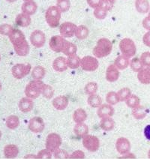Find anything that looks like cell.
I'll return each mask as SVG.
<instances>
[{
    "instance_id": "6da1fadb",
    "label": "cell",
    "mask_w": 150,
    "mask_h": 159,
    "mask_svg": "<svg viewBox=\"0 0 150 159\" xmlns=\"http://www.w3.org/2000/svg\"><path fill=\"white\" fill-rule=\"evenodd\" d=\"M8 38L17 56L26 57L30 53V44L26 39V36L21 30L14 29L8 35Z\"/></svg>"
},
{
    "instance_id": "7a4b0ae2",
    "label": "cell",
    "mask_w": 150,
    "mask_h": 159,
    "mask_svg": "<svg viewBox=\"0 0 150 159\" xmlns=\"http://www.w3.org/2000/svg\"><path fill=\"white\" fill-rule=\"evenodd\" d=\"M113 50V44L106 38H102L97 41L96 45L93 50V56L97 59L108 57Z\"/></svg>"
},
{
    "instance_id": "3957f363",
    "label": "cell",
    "mask_w": 150,
    "mask_h": 159,
    "mask_svg": "<svg viewBox=\"0 0 150 159\" xmlns=\"http://www.w3.org/2000/svg\"><path fill=\"white\" fill-rule=\"evenodd\" d=\"M62 12L57 5H52L47 9L45 12V20L51 28H57L60 25Z\"/></svg>"
},
{
    "instance_id": "277c9868",
    "label": "cell",
    "mask_w": 150,
    "mask_h": 159,
    "mask_svg": "<svg viewBox=\"0 0 150 159\" xmlns=\"http://www.w3.org/2000/svg\"><path fill=\"white\" fill-rule=\"evenodd\" d=\"M44 84L42 80H31L25 88V95L33 100L38 98L41 95Z\"/></svg>"
},
{
    "instance_id": "5b68a950",
    "label": "cell",
    "mask_w": 150,
    "mask_h": 159,
    "mask_svg": "<svg viewBox=\"0 0 150 159\" xmlns=\"http://www.w3.org/2000/svg\"><path fill=\"white\" fill-rule=\"evenodd\" d=\"M119 50L121 53L124 57L131 59L134 57L137 53V47L134 41L132 39L125 38L119 42Z\"/></svg>"
},
{
    "instance_id": "8992f818",
    "label": "cell",
    "mask_w": 150,
    "mask_h": 159,
    "mask_svg": "<svg viewBox=\"0 0 150 159\" xmlns=\"http://www.w3.org/2000/svg\"><path fill=\"white\" fill-rule=\"evenodd\" d=\"M62 137L57 133H50L49 134L46 138V141H45V147L46 149L53 153L57 149L60 148L62 146Z\"/></svg>"
},
{
    "instance_id": "52a82bcc",
    "label": "cell",
    "mask_w": 150,
    "mask_h": 159,
    "mask_svg": "<svg viewBox=\"0 0 150 159\" xmlns=\"http://www.w3.org/2000/svg\"><path fill=\"white\" fill-rule=\"evenodd\" d=\"M32 71V66L30 64L18 63L14 65L11 68V74L14 78L21 80L30 75Z\"/></svg>"
},
{
    "instance_id": "ba28073f",
    "label": "cell",
    "mask_w": 150,
    "mask_h": 159,
    "mask_svg": "<svg viewBox=\"0 0 150 159\" xmlns=\"http://www.w3.org/2000/svg\"><path fill=\"white\" fill-rule=\"evenodd\" d=\"M82 143L83 146L86 149L90 152H95L99 149L100 147V140L98 137L95 135L88 134L83 137Z\"/></svg>"
},
{
    "instance_id": "9c48e42d",
    "label": "cell",
    "mask_w": 150,
    "mask_h": 159,
    "mask_svg": "<svg viewBox=\"0 0 150 159\" xmlns=\"http://www.w3.org/2000/svg\"><path fill=\"white\" fill-rule=\"evenodd\" d=\"M80 67L83 70L87 72L96 71L99 67V62L96 57L92 56H86L80 61Z\"/></svg>"
},
{
    "instance_id": "30bf717a",
    "label": "cell",
    "mask_w": 150,
    "mask_h": 159,
    "mask_svg": "<svg viewBox=\"0 0 150 159\" xmlns=\"http://www.w3.org/2000/svg\"><path fill=\"white\" fill-rule=\"evenodd\" d=\"M67 40L63 38L62 35H53L50 39L49 46L55 53H62V50Z\"/></svg>"
},
{
    "instance_id": "8fae6325",
    "label": "cell",
    "mask_w": 150,
    "mask_h": 159,
    "mask_svg": "<svg viewBox=\"0 0 150 159\" xmlns=\"http://www.w3.org/2000/svg\"><path fill=\"white\" fill-rule=\"evenodd\" d=\"M30 42L35 48H41L44 46L46 42V35L41 30H34L30 35Z\"/></svg>"
},
{
    "instance_id": "7c38bea8",
    "label": "cell",
    "mask_w": 150,
    "mask_h": 159,
    "mask_svg": "<svg viewBox=\"0 0 150 159\" xmlns=\"http://www.w3.org/2000/svg\"><path fill=\"white\" fill-rule=\"evenodd\" d=\"M28 128L34 134H41L45 129V122L41 117L34 116L29 121Z\"/></svg>"
},
{
    "instance_id": "4fadbf2b",
    "label": "cell",
    "mask_w": 150,
    "mask_h": 159,
    "mask_svg": "<svg viewBox=\"0 0 150 159\" xmlns=\"http://www.w3.org/2000/svg\"><path fill=\"white\" fill-rule=\"evenodd\" d=\"M77 26L74 23L64 22L59 25V33L65 39L72 38L75 35Z\"/></svg>"
},
{
    "instance_id": "5bb4252c",
    "label": "cell",
    "mask_w": 150,
    "mask_h": 159,
    "mask_svg": "<svg viewBox=\"0 0 150 159\" xmlns=\"http://www.w3.org/2000/svg\"><path fill=\"white\" fill-rule=\"evenodd\" d=\"M131 148V142L126 137H119L116 141V149L121 155L130 152Z\"/></svg>"
},
{
    "instance_id": "9a60e30c",
    "label": "cell",
    "mask_w": 150,
    "mask_h": 159,
    "mask_svg": "<svg viewBox=\"0 0 150 159\" xmlns=\"http://www.w3.org/2000/svg\"><path fill=\"white\" fill-rule=\"evenodd\" d=\"M52 105L57 111H64L69 105V99L66 95H59L52 101Z\"/></svg>"
},
{
    "instance_id": "2e32d148",
    "label": "cell",
    "mask_w": 150,
    "mask_h": 159,
    "mask_svg": "<svg viewBox=\"0 0 150 159\" xmlns=\"http://www.w3.org/2000/svg\"><path fill=\"white\" fill-rule=\"evenodd\" d=\"M115 110L113 106L108 104H102L97 110V115L100 119L105 117H112L114 115Z\"/></svg>"
},
{
    "instance_id": "e0dca14e",
    "label": "cell",
    "mask_w": 150,
    "mask_h": 159,
    "mask_svg": "<svg viewBox=\"0 0 150 159\" xmlns=\"http://www.w3.org/2000/svg\"><path fill=\"white\" fill-rule=\"evenodd\" d=\"M18 107H19L20 111L22 113H30L34 107L33 99L30 98L26 96L22 98L18 103Z\"/></svg>"
},
{
    "instance_id": "ac0fdd59",
    "label": "cell",
    "mask_w": 150,
    "mask_h": 159,
    "mask_svg": "<svg viewBox=\"0 0 150 159\" xmlns=\"http://www.w3.org/2000/svg\"><path fill=\"white\" fill-rule=\"evenodd\" d=\"M119 75H120L119 70L114 65H111L107 67L106 70L105 77L108 82L114 83L117 81L119 78Z\"/></svg>"
},
{
    "instance_id": "d6986e66",
    "label": "cell",
    "mask_w": 150,
    "mask_h": 159,
    "mask_svg": "<svg viewBox=\"0 0 150 159\" xmlns=\"http://www.w3.org/2000/svg\"><path fill=\"white\" fill-rule=\"evenodd\" d=\"M53 68L57 72H64L68 68L67 64V58L59 57L56 58L53 62Z\"/></svg>"
},
{
    "instance_id": "ffe728a7",
    "label": "cell",
    "mask_w": 150,
    "mask_h": 159,
    "mask_svg": "<svg viewBox=\"0 0 150 159\" xmlns=\"http://www.w3.org/2000/svg\"><path fill=\"white\" fill-rule=\"evenodd\" d=\"M3 153H4V156L6 158H15L19 154V149L14 144H8L4 147Z\"/></svg>"
},
{
    "instance_id": "44dd1931",
    "label": "cell",
    "mask_w": 150,
    "mask_h": 159,
    "mask_svg": "<svg viewBox=\"0 0 150 159\" xmlns=\"http://www.w3.org/2000/svg\"><path fill=\"white\" fill-rule=\"evenodd\" d=\"M21 10L23 13L32 16L36 13L38 10V5L35 2H25L21 6Z\"/></svg>"
},
{
    "instance_id": "7402d4cb",
    "label": "cell",
    "mask_w": 150,
    "mask_h": 159,
    "mask_svg": "<svg viewBox=\"0 0 150 159\" xmlns=\"http://www.w3.org/2000/svg\"><path fill=\"white\" fill-rule=\"evenodd\" d=\"M15 23L18 26L23 27V28L29 26L32 23L31 16L22 12V13L17 15V17L15 18Z\"/></svg>"
},
{
    "instance_id": "603a6c76",
    "label": "cell",
    "mask_w": 150,
    "mask_h": 159,
    "mask_svg": "<svg viewBox=\"0 0 150 159\" xmlns=\"http://www.w3.org/2000/svg\"><path fill=\"white\" fill-rule=\"evenodd\" d=\"M89 126L85 122L83 123H76L74 127V133L79 138L83 137L89 134Z\"/></svg>"
},
{
    "instance_id": "cb8c5ba5",
    "label": "cell",
    "mask_w": 150,
    "mask_h": 159,
    "mask_svg": "<svg viewBox=\"0 0 150 159\" xmlns=\"http://www.w3.org/2000/svg\"><path fill=\"white\" fill-rule=\"evenodd\" d=\"M115 121L112 117H105V118L101 119L100 127L103 131L108 132L111 131L115 128Z\"/></svg>"
},
{
    "instance_id": "d4e9b609",
    "label": "cell",
    "mask_w": 150,
    "mask_h": 159,
    "mask_svg": "<svg viewBox=\"0 0 150 159\" xmlns=\"http://www.w3.org/2000/svg\"><path fill=\"white\" fill-rule=\"evenodd\" d=\"M87 113L83 108H77L73 113V120L75 123H83L87 119Z\"/></svg>"
},
{
    "instance_id": "484cf974",
    "label": "cell",
    "mask_w": 150,
    "mask_h": 159,
    "mask_svg": "<svg viewBox=\"0 0 150 159\" xmlns=\"http://www.w3.org/2000/svg\"><path fill=\"white\" fill-rule=\"evenodd\" d=\"M135 8L140 14H147L150 11V5L148 0H135Z\"/></svg>"
},
{
    "instance_id": "4316f807",
    "label": "cell",
    "mask_w": 150,
    "mask_h": 159,
    "mask_svg": "<svg viewBox=\"0 0 150 159\" xmlns=\"http://www.w3.org/2000/svg\"><path fill=\"white\" fill-rule=\"evenodd\" d=\"M130 64V59L128 58L121 55L116 58L114 61V66L116 67L119 71L126 69Z\"/></svg>"
},
{
    "instance_id": "83f0119b",
    "label": "cell",
    "mask_w": 150,
    "mask_h": 159,
    "mask_svg": "<svg viewBox=\"0 0 150 159\" xmlns=\"http://www.w3.org/2000/svg\"><path fill=\"white\" fill-rule=\"evenodd\" d=\"M46 69L41 66H35L31 71V75L33 80H42L46 75Z\"/></svg>"
},
{
    "instance_id": "f1b7e54d",
    "label": "cell",
    "mask_w": 150,
    "mask_h": 159,
    "mask_svg": "<svg viewBox=\"0 0 150 159\" xmlns=\"http://www.w3.org/2000/svg\"><path fill=\"white\" fill-rule=\"evenodd\" d=\"M20 119L17 116L11 115L7 117L5 120V125L11 130H15L20 126Z\"/></svg>"
},
{
    "instance_id": "f546056e",
    "label": "cell",
    "mask_w": 150,
    "mask_h": 159,
    "mask_svg": "<svg viewBox=\"0 0 150 159\" xmlns=\"http://www.w3.org/2000/svg\"><path fill=\"white\" fill-rule=\"evenodd\" d=\"M77 45L67 41L66 44L64 47V49H63L62 50V53L65 54L67 57H73V56L77 55Z\"/></svg>"
},
{
    "instance_id": "4dcf8cb0",
    "label": "cell",
    "mask_w": 150,
    "mask_h": 159,
    "mask_svg": "<svg viewBox=\"0 0 150 159\" xmlns=\"http://www.w3.org/2000/svg\"><path fill=\"white\" fill-rule=\"evenodd\" d=\"M87 104L93 108H98L102 104V97L97 94H93L88 96Z\"/></svg>"
},
{
    "instance_id": "1f68e13d",
    "label": "cell",
    "mask_w": 150,
    "mask_h": 159,
    "mask_svg": "<svg viewBox=\"0 0 150 159\" xmlns=\"http://www.w3.org/2000/svg\"><path fill=\"white\" fill-rule=\"evenodd\" d=\"M89 35V30L87 26L84 25H80L77 26L75 32V37L79 40H84L87 39Z\"/></svg>"
},
{
    "instance_id": "d6a6232c",
    "label": "cell",
    "mask_w": 150,
    "mask_h": 159,
    "mask_svg": "<svg viewBox=\"0 0 150 159\" xmlns=\"http://www.w3.org/2000/svg\"><path fill=\"white\" fill-rule=\"evenodd\" d=\"M137 79H138L139 82L141 83L142 84H150V75L149 68H143L141 71L137 72Z\"/></svg>"
},
{
    "instance_id": "836d02e7",
    "label": "cell",
    "mask_w": 150,
    "mask_h": 159,
    "mask_svg": "<svg viewBox=\"0 0 150 159\" xmlns=\"http://www.w3.org/2000/svg\"><path fill=\"white\" fill-rule=\"evenodd\" d=\"M131 113H132L134 118L137 120H141V119H145L146 115H147L145 107L141 105H139L137 107L133 108Z\"/></svg>"
},
{
    "instance_id": "e575fe53",
    "label": "cell",
    "mask_w": 150,
    "mask_h": 159,
    "mask_svg": "<svg viewBox=\"0 0 150 159\" xmlns=\"http://www.w3.org/2000/svg\"><path fill=\"white\" fill-rule=\"evenodd\" d=\"M80 61L81 59L77 55L68 57L67 58L68 67L71 68V69H77V68L80 67Z\"/></svg>"
},
{
    "instance_id": "d590c367",
    "label": "cell",
    "mask_w": 150,
    "mask_h": 159,
    "mask_svg": "<svg viewBox=\"0 0 150 159\" xmlns=\"http://www.w3.org/2000/svg\"><path fill=\"white\" fill-rule=\"evenodd\" d=\"M106 102L107 104H111L112 106H114L120 102L117 93L114 91L109 92L106 95Z\"/></svg>"
},
{
    "instance_id": "8d00e7d4",
    "label": "cell",
    "mask_w": 150,
    "mask_h": 159,
    "mask_svg": "<svg viewBox=\"0 0 150 159\" xmlns=\"http://www.w3.org/2000/svg\"><path fill=\"white\" fill-rule=\"evenodd\" d=\"M125 104L128 107L133 109V108H135L140 105V99L137 95L131 94V96L125 101Z\"/></svg>"
},
{
    "instance_id": "74e56055",
    "label": "cell",
    "mask_w": 150,
    "mask_h": 159,
    "mask_svg": "<svg viewBox=\"0 0 150 159\" xmlns=\"http://www.w3.org/2000/svg\"><path fill=\"white\" fill-rule=\"evenodd\" d=\"M129 66L134 72H137V73L141 71L143 68V66L141 62H140V58L137 57L132 58L131 60H130Z\"/></svg>"
},
{
    "instance_id": "f35d334b",
    "label": "cell",
    "mask_w": 150,
    "mask_h": 159,
    "mask_svg": "<svg viewBox=\"0 0 150 159\" xmlns=\"http://www.w3.org/2000/svg\"><path fill=\"white\" fill-rule=\"evenodd\" d=\"M98 90V85L96 82H89L84 87L85 93L88 95L96 94Z\"/></svg>"
},
{
    "instance_id": "ab89813d",
    "label": "cell",
    "mask_w": 150,
    "mask_h": 159,
    "mask_svg": "<svg viewBox=\"0 0 150 159\" xmlns=\"http://www.w3.org/2000/svg\"><path fill=\"white\" fill-rule=\"evenodd\" d=\"M117 94H118V96L120 102H125L128 98L131 96L132 93H131V90L129 88L124 87L119 89L117 92Z\"/></svg>"
},
{
    "instance_id": "60d3db41",
    "label": "cell",
    "mask_w": 150,
    "mask_h": 159,
    "mask_svg": "<svg viewBox=\"0 0 150 159\" xmlns=\"http://www.w3.org/2000/svg\"><path fill=\"white\" fill-rule=\"evenodd\" d=\"M108 11L106 10L104 7L100 6L98 8H96L94 9L93 14L95 17L98 20H104L105 19L107 15Z\"/></svg>"
},
{
    "instance_id": "b9f144b4",
    "label": "cell",
    "mask_w": 150,
    "mask_h": 159,
    "mask_svg": "<svg viewBox=\"0 0 150 159\" xmlns=\"http://www.w3.org/2000/svg\"><path fill=\"white\" fill-rule=\"evenodd\" d=\"M41 95L46 99H51L54 95V89L51 86L48 84H44V88L42 89V93Z\"/></svg>"
},
{
    "instance_id": "7bdbcfd3",
    "label": "cell",
    "mask_w": 150,
    "mask_h": 159,
    "mask_svg": "<svg viewBox=\"0 0 150 159\" xmlns=\"http://www.w3.org/2000/svg\"><path fill=\"white\" fill-rule=\"evenodd\" d=\"M57 6L60 10L62 13H66L71 8V2L70 0H61L57 2Z\"/></svg>"
},
{
    "instance_id": "ee69618b",
    "label": "cell",
    "mask_w": 150,
    "mask_h": 159,
    "mask_svg": "<svg viewBox=\"0 0 150 159\" xmlns=\"http://www.w3.org/2000/svg\"><path fill=\"white\" fill-rule=\"evenodd\" d=\"M14 30L13 26L8 23H3L0 25V35L8 36Z\"/></svg>"
},
{
    "instance_id": "f6af8a7d",
    "label": "cell",
    "mask_w": 150,
    "mask_h": 159,
    "mask_svg": "<svg viewBox=\"0 0 150 159\" xmlns=\"http://www.w3.org/2000/svg\"><path fill=\"white\" fill-rule=\"evenodd\" d=\"M140 62L143 67L150 68V52H144L141 54L140 57Z\"/></svg>"
},
{
    "instance_id": "bcb514c9",
    "label": "cell",
    "mask_w": 150,
    "mask_h": 159,
    "mask_svg": "<svg viewBox=\"0 0 150 159\" xmlns=\"http://www.w3.org/2000/svg\"><path fill=\"white\" fill-rule=\"evenodd\" d=\"M54 158L57 159H67L69 158V154L67 152L65 149H62L59 148L57 151L53 153Z\"/></svg>"
},
{
    "instance_id": "7dc6e473",
    "label": "cell",
    "mask_w": 150,
    "mask_h": 159,
    "mask_svg": "<svg viewBox=\"0 0 150 159\" xmlns=\"http://www.w3.org/2000/svg\"><path fill=\"white\" fill-rule=\"evenodd\" d=\"M36 155L38 159H51L53 157V153L47 149H44L40 150Z\"/></svg>"
},
{
    "instance_id": "c3c4849f",
    "label": "cell",
    "mask_w": 150,
    "mask_h": 159,
    "mask_svg": "<svg viewBox=\"0 0 150 159\" xmlns=\"http://www.w3.org/2000/svg\"><path fill=\"white\" fill-rule=\"evenodd\" d=\"M86 158L85 153L81 150H76L69 155L70 159H84Z\"/></svg>"
},
{
    "instance_id": "681fc988",
    "label": "cell",
    "mask_w": 150,
    "mask_h": 159,
    "mask_svg": "<svg viewBox=\"0 0 150 159\" xmlns=\"http://www.w3.org/2000/svg\"><path fill=\"white\" fill-rule=\"evenodd\" d=\"M116 1V0H103L102 3V7H104L106 10H107L108 11H111L113 9V6H114Z\"/></svg>"
},
{
    "instance_id": "f907efd6",
    "label": "cell",
    "mask_w": 150,
    "mask_h": 159,
    "mask_svg": "<svg viewBox=\"0 0 150 159\" xmlns=\"http://www.w3.org/2000/svg\"><path fill=\"white\" fill-rule=\"evenodd\" d=\"M89 6L92 8H96L102 6L103 3V0H86Z\"/></svg>"
},
{
    "instance_id": "816d5d0a",
    "label": "cell",
    "mask_w": 150,
    "mask_h": 159,
    "mask_svg": "<svg viewBox=\"0 0 150 159\" xmlns=\"http://www.w3.org/2000/svg\"><path fill=\"white\" fill-rule=\"evenodd\" d=\"M143 42L146 47L150 48V31H147L143 36Z\"/></svg>"
},
{
    "instance_id": "f5cc1de1",
    "label": "cell",
    "mask_w": 150,
    "mask_h": 159,
    "mask_svg": "<svg viewBox=\"0 0 150 159\" xmlns=\"http://www.w3.org/2000/svg\"><path fill=\"white\" fill-rule=\"evenodd\" d=\"M142 25L145 30H147V31H150V16L148 15L147 17L143 20Z\"/></svg>"
},
{
    "instance_id": "db71d44e",
    "label": "cell",
    "mask_w": 150,
    "mask_h": 159,
    "mask_svg": "<svg viewBox=\"0 0 150 159\" xmlns=\"http://www.w3.org/2000/svg\"><path fill=\"white\" fill-rule=\"evenodd\" d=\"M143 134L145 136L146 139L148 140H150V124L147 125L143 130Z\"/></svg>"
},
{
    "instance_id": "11a10c76",
    "label": "cell",
    "mask_w": 150,
    "mask_h": 159,
    "mask_svg": "<svg viewBox=\"0 0 150 159\" xmlns=\"http://www.w3.org/2000/svg\"><path fill=\"white\" fill-rule=\"evenodd\" d=\"M122 158V159H134L136 158V155H135L134 154H133V153H131V152H130L127 153V154L122 155L121 158Z\"/></svg>"
},
{
    "instance_id": "9f6ffc18",
    "label": "cell",
    "mask_w": 150,
    "mask_h": 159,
    "mask_svg": "<svg viewBox=\"0 0 150 159\" xmlns=\"http://www.w3.org/2000/svg\"><path fill=\"white\" fill-rule=\"evenodd\" d=\"M25 159H36L37 158V155H33V154H29L26 155V156L24 157Z\"/></svg>"
},
{
    "instance_id": "6f0895ef",
    "label": "cell",
    "mask_w": 150,
    "mask_h": 159,
    "mask_svg": "<svg viewBox=\"0 0 150 159\" xmlns=\"http://www.w3.org/2000/svg\"><path fill=\"white\" fill-rule=\"evenodd\" d=\"M7 1L9 2H16L17 0H7Z\"/></svg>"
},
{
    "instance_id": "680465c9",
    "label": "cell",
    "mask_w": 150,
    "mask_h": 159,
    "mask_svg": "<svg viewBox=\"0 0 150 159\" xmlns=\"http://www.w3.org/2000/svg\"><path fill=\"white\" fill-rule=\"evenodd\" d=\"M148 158L150 159V149H149V152H148Z\"/></svg>"
},
{
    "instance_id": "91938a15",
    "label": "cell",
    "mask_w": 150,
    "mask_h": 159,
    "mask_svg": "<svg viewBox=\"0 0 150 159\" xmlns=\"http://www.w3.org/2000/svg\"><path fill=\"white\" fill-rule=\"evenodd\" d=\"M2 85L1 82H0V91H1V90H2Z\"/></svg>"
},
{
    "instance_id": "94428289",
    "label": "cell",
    "mask_w": 150,
    "mask_h": 159,
    "mask_svg": "<svg viewBox=\"0 0 150 159\" xmlns=\"http://www.w3.org/2000/svg\"><path fill=\"white\" fill-rule=\"evenodd\" d=\"M2 131H0V140H1V138H2Z\"/></svg>"
},
{
    "instance_id": "6125c7cd",
    "label": "cell",
    "mask_w": 150,
    "mask_h": 159,
    "mask_svg": "<svg viewBox=\"0 0 150 159\" xmlns=\"http://www.w3.org/2000/svg\"><path fill=\"white\" fill-rule=\"evenodd\" d=\"M23 1H24V2H30V1H34V0H23Z\"/></svg>"
},
{
    "instance_id": "be15d7a7",
    "label": "cell",
    "mask_w": 150,
    "mask_h": 159,
    "mask_svg": "<svg viewBox=\"0 0 150 159\" xmlns=\"http://www.w3.org/2000/svg\"><path fill=\"white\" fill-rule=\"evenodd\" d=\"M149 68V75H150V68Z\"/></svg>"
},
{
    "instance_id": "e7e4bbea",
    "label": "cell",
    "mask_w": 150,
    "mask_h": 159,
    "mask_svg": "<svg viewBox=\"0 0 150 159\" xmlns=\"http://www.w3.org/2000/svg\"><path fill=\"white\" fill-rule=\"evenodd\" d=\"M148 14H148V15L150 16V11H149V13H148Z\"/></svg>"
},
{
    "instance_id": "03108f58",
    "label": "cell",
    "mask_w": 150,
    "mask_h": 159,
    "mask_svg": "<svg viewBox=\"0 0 150 159\" xmlns=\"http://www.w3.org/2000/svg\"><path fill=\"white\" fill-rule=\"evenodd\" d=\"M0 61H1V56H0Z\"/></svg>"
},
{
    "instance_id": "003e7915",
    "label": "cell",
    "mask_w": 150,
    "mask_h": 159,
    "mask_svg": "<svg viewBox=\"0 0 150 159\" xmlns=\"http://www.w3.org/2000/svg\"><path fill=\"white\" fill-rule=\"evenodd\" d=\"M58 1H61V0H57V2H58Z\"/></svg>"
}]
</instances>
